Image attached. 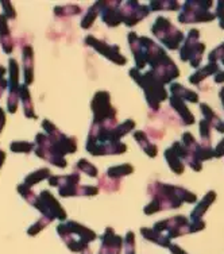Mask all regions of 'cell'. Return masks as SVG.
Returning <instances> with one entry per match:
<instances>
[{"instance_id":"6da1fadb","label":"cell","mask_w":224,"mask_h":254,"mask_svg":"<svg viewBox=\"0 0 224 254\" xmlns=\"http://www.w3.org/2000/svg\"><path fill=\"white\" fill-rule=\"evenodd\" d=\"M149 193L153 196V200L145 207V214L151 215L162 210L178 208L182 203H195L197 196L190 190L182 187L162 184V183H153L149 186Z\"/></svg>"},{"instance_id":"7a4b0ae2","label":"cell","mask_w":224,"mask_h":254,"mask_svg":"<svg viewBox=\"0 0 224 254\" xmlns=\"http://www.w3.org/2000/svg\"><path fill=\"white\" fill-rule=\"evenodd\" d=\"M141 42L146 50V64H150L151 72L161 80L162 84L171 83L180 76L178 68L161 46L147 37H141Z\"/></svg>"},{"instance_id":"3957f363","label":"cell","mask_w":224,"mask_h":254,"mask_svg":"<svg viewBox=\"0 0 224 254\" xmlns=\"http://www.w3.org/2000/svg\"><path fill=\"white\" fill-rule=\"evenodd\" d=\"M57 233L70 252L80 254L88 249V244H91L92 241L98 238V235L93 230L88 229L74 220L59 223L57 226Z\"/></svg>"},{"instance_id":"277c9868","label":"cell","mask_w":224,"mask_h":254,"mask_svg":"<svg viewBox=\"0 0 224 254\" xmlns=\"http://www.w3.org/2000/svg\"><path fill=\"white\" fill-rule=\"evenodd\" d=\"M130 76L145 91V98H146L149 107L153 111H158L161 102L168 99V92H166L164 84L161 83V80L151 70L142 73L137 68L130 69Z\"/></svg>"},{"instance_id":"5b68a950","label":"cell","mask_w":224,"mask_h":254,"mask_svg":"<svg viewBox=\"0 0 224 254\" xmlns=\"http://www.w3.org/2000/svg\"><path fill=\"white\" fill-rule=\"evenodd\" d=\"M212 1L211 0H189L182 5L178 20L181 23H200L211 22L216 16L210 11Z\"/></svg>"},{"instance_id":"8992f818","label":"cell","mask_w":224,"mask_h":254,"mask_svg":"<svg viewBox=\"0 0 224 254\" xmlns=\"http://www.w3.org/2000/svg\"><path fill=\"white\" fill-rule=\"evenodd\" d=\"M151 33L156 35L157 38L164 44V46H166L169 50H177L180 48L181 42L185 39L182 31L175 29L174 26L171 25L170 20L166 19L164 16H160L154 22V25L151 27Z\"/></svg>"},{"instance_id":"52a82bcc","label":"cell","mask_w":224,"mask_h":254,"mask_svg":"<svg viewBox=\"0 0 224 254\" xmlns=\"http://www.w3.org/2000/svg\"><path fill=\"white\" fill-rule=\"evenodd\" d=\"M93 111L92 125H107L116 123V110L112 107L111 98L108 92H98L91 103Z\"/></svg>"},{"instance_id":"ba28073f","label":"cell","mask_w":224,"mask_h":254,"mask_svg":"<svg viewBox=\"0 0 224 254\" xmlns=\"http://www.w3.org/2000/svg\"><path fill=\"white\" fill-rule=\"evenodd\" d=\"M42 127L46 131V135L49 137L52 145L56 149V152L61 154V156H65V154H72L77 150V142L76 139L72 137H68L65 135L62 131H59L58 128L56 127V125L45 119L42 122Z\"/></svg>"},{"instance_id":"9c48e42d","label":"cell","mask_w":224,"mask_h":254,"mask_svg":"<svg viewBox=\"0 0 224 254\" xmlns=\"http://www.w3.org/2000/svg\"><path fill=\"white\" fill-rule=\"evenodd\" d=\"M200 33L197 29H192L185 38V44L180 50V59L184 63H189L193 68H197L204 54L205 45L199 42Z\"/></svg>"},{"instance_id":"30bf717a","label":"cell","mask_w":224,"mask_h":254,"mask_svg":"<svg viewBox=\"0 0 224 254\" xmlns=\"http://www.w3.org/2000/svg\"><path fill=\"white\" fill-rule=\"evenodd\" d=\"M35 154L41 160L48 161L52 165L57 166V168H66V165H68L65 157L56 152V149L52 145L49 137L44 132H38L35 135Z\"/></svg>"},{"instance_id":"8fae6325","label":"cell","mask_w":224,"mask_h":254,"mask_svg":"<svg viewBox=\"0 0 224 254\" xmlns=\"http://www.w3.org/2000/svg\"><path fill=\"white\" fill-rule=\"evenodd\" d=\"M35 208L42 214V216L49 218L50 220H65L66 219V212L59 204L58 200L52 195L50 190H42L38 195V201L34 205Z\"/></svg>"},{"instance_id":"7c38bea8","label":"cell","mask_w":224,"mask_h":254,"mask_svg":"<svg viewBox=\"0 0 224 254\" xmlns=\"http://www.w3.org/2000/svg\"><path fill=\"white\" fill-rule=\"evenodd\" d=\"M153 229L165 234L169 240H173L184 234H190V220L182 215L173 216L169 219L157 222Z\"/></svg>"},{"instance_id":"4fadbf2b","label":"cell","mask_w":224,"mask_h":254,"mask_svg":"<svg viewBox=\"0 0 224 254\" xmlns=\"http://www.w3.org/2000/svg\"><path fill=\"white\" fill-rule=\"evenodd\" d=\"M8 99H7V111L15 114L18 110L20 100V84H19V64L15 59L8 60Z\"/></svg>"},{"instance_id":"5bb4252c","label":"cell","mask_w":224,"mask_h":254,"mask_svg":"<svg viewBox=\"0 0 224 254\" xmlns=\"http://www.w3.org/2000/svg\"><path fill=\"white\" fill-rule=\"evenodd\" d=\"M119 12L122 16V22L128 27L135 26L138 22L145 19L150 14V8L147 5H142L137 1H126L119 5Z\"/></svg>"},{"instance_id":"9a60e30c","label":"cell","mask_w":224,"mask_h":254,"mask_svg":"<svg viewBox=\"0 0 224 254\" xmlns=\"http://www.w3.org/2000/svg\"><path fill=\"white\" fill-rule=\"evenodd\" d=\"M85 45L91 46L92 49H95L98 53L103 54L104 57H107L110 61L117 64V65H124L127 63V60L124 56L120 54V50H119V46L116 45H108L107 42L104 41H100V39H96L92 35H88L85 37Z\"/></svg>"},{"instance_id":"2e32d148","label":"cell","mask_w":224,"mask_h":254,"mask_svg":"<svg viewBox=\"0 0 224 254\" xmlns=\"http://www.w3.org/2000/svg\"><path fill=\"white\" fill-rule=\"evenodd\" d=\"M185 154L186 149L181 142H174L165 152V160L175 175H181L185 169Z\"/></svg>"},{"instance_id":"e0dca14e","label":"cell","mask_w":224,"mask_h":254,"mask_svg":"<svg viewBox=\"0 0 224 254\" xmlns=\"http://www.w3.org/2000/svg\"><path fill=\"white\" fill-rule=\"evenodd\" d=\"M123 248V238L115 234L111 227H107L102 237V248L99 254H120Z\"/></svg>"},{"instance_id":"ac0fdd59","label":"cell","mask_w":224,"mask_h":254,"mask_svg":"<svg viewBox=\"0 0 224 254\" xmlns=\"http://www.w3.org/2000/svg\"><path fill=\"white\" fill-rule=\"evenodd\" d=\"M117 1H100V15L103 22L108 27H116L122 22V16L119 12V5H115Z\"/></svg>"},{"instance_id":"d6986e66","label":"cell","mask_w":224,"mask_h":254,"mask_svg":"<svg viewBox=\"0 0 224 254\" xmlns=\"http://www.w3.org/2000/svg\"><path fill=\"white\" fill-rule=\"evenodd\" d=\"M23 57V76H25V85L30 87L34 81V50L30 45L23 46L22 50Z\"/></svg>"},{"instance_id":"ffe728a7","label":"cell","mask_w":224,"mask_h":254,"mask_svg":"<svg viewBox=\"0 0 224 254\" xmlns=\"http://www.w3.org/2000/svg\"><path fill=\"white\" fill-rule=\"evenodd\" d=\"M170 106L171 108L174 110L175 113L178 114V117L182 121V123L185 125V126H190V125H193L196 122L195 117H193V114L190 113L189 108L186 107L184 100L180 98H177V96H170Z\"/></svg>"},{"instance_id":"44dd1931","label":"cell","mask_w":224,"mask_h":254,"mask_svg":"<svg viewBox=\"0 0 224 254\" xmlns=\"http://www.w3.org/2000/svg\"><path fill=\"white\" fill-rule=\"evenodd\" d=\"M58 193L62 197H69V196H95L99 193V190L96 187L76 184V186L66 187V188H59Z\"/></svg>"},{"instance_id":"7402d4cb","label":"cell","mask_w":224,"mask_h":254,"mask_svg":"<svg viewBox=\"0 0 224 254\" xmlns=\"http://www.w3.org/2000/svg\"><path fill=\"white\" fill-rule=\"evenodd\" d=\"M0 44L5 54H11L14 50V41L11 37L10 27L7 23L4 15H0Z\"/></svg>"},{"instance_id":"603a6c76","label":"cell","mask_w":224,"mask_h":254,"mask_svg":"<svg viewBox=\"0 0 224 254\" xmlns=\"http://www.w3.org/2000/svg\"><path fill=\"white\" fill-rule=\"evenodd\" d=\"M200 110H201V113L204 115L205 121L210 123V126L214 127L216 131L224 134V121H222V119L214 113V110H212L208 104H205V103H201V104H200Z\"/></svg>"},{"instance_id":"cb8c5ba5","label":"cell","mask_w":224,"mask_h":254,"mask_svg":"<svg viewBox=\"0 0 224 254\" xmlns=\"http://www.w3.org/2000/svg\"><path fill=\"white\" fill-rule=\"evenodd\" d=\"M80 175L78 173H70V175H65V176H50L49 177V186L57 187V188H66V187L76 186L80 184Z\"/></svg>"},{"instance_id":"d4e9b609","label":"cell","mask_w":224,"mask_h":254,"mask_svg":"<svg viewBox=\"0 0 224 254\" xmlns=\"http://www.w3.org/2000/svg\"><path fill=\"white\" fill-rule=\"evenodd\" d=\"M220 72L219 65L216 63H210L207 66H204L203 69H199L197 72L192 74L189 77V83L193 84V85H199L203 80L208 77V76H212V74H216Z\"/></svg>"},{"instance_id":"484cf974","label":"cell","mask_w":224,"mask_h":254,"mask_svg":"<svg viewBox=\"0 0 224 254\" xmlns=\"http://www.w3.org/2000/svg\"><path fill=\"white\" fill-rule=\"evenodd\" d=\"M215 199H216V192H214V190L208 192V193L204 196V199L200 201L199 204L196 205L195 210L192 211V214H190V220L203 219V216H204V214L207 212V210H208V207L214 203Z\"/></svg>"},{"instance_id":"4316f807","label":"cell","mask_w":224,"mask_h":254,"mask_svg":"<svg viewBox=\"0 0 224 254\" xmlns=\"http://www.w3.org/2000/svg\"><path fill=\"white\" fill-rule=\"evenodd\" d=\"M20 102L23 104V113L26 118L30 119H35L37 114L34 111V106H33V100H31V95H30L29 87L27 85H20Z\"/></svg>"},{"instance_id":"83f0119b","label":"cell","mask_w":224,"mask_h":254,"mask_svg":"<svg viewBox=\"0 0 224 254\" xmlns=\"http://www.w3.org/2000/svg\"><path fill=\"white\" fill-rule=\"evenodd\" d=\"M170 92L173 96L182 99V100H188L190 103H197L199 102V95L190 89L185 88L184 85H181L178 83H174L170 85Z\"/></svg>"},{"instance_id":"f1b7e54d","label":"cell","mask_w":224,"mask_h":254,"mask_svg":"<svg viewBox=\"0 0 224 254\" xmlns=\"http://www.w3.org/2000/svg\"><path fill=\"white\" fill-rule=\"evenodd\" d=\"M141 233L143 235V238H146L147 241H151L154 244L160 245L162 248H169L170 246V241L165 234H162L160 231H156L154 229H141Z\"/></svg>"},{"instance_id":"f546056e","label":"cell","mask_w":224,"mask_h":254,"mask_svg":"<svg viewBox=\"0 0 224 254\" xmlns=\"http://www.w3.org/2000/svg\"><path fill=\"white\" fill-rule=\"evenodd\" d=\"M134 138L135 141L139 143V146L142 147V150L146 153L149 157H156L157 153H158V149H157L156 145H153L150 142V139L147 138V135L145 134V131H135L134 132Z\"/></svg>"},{"instance_id":"4dcf8cb0","label":"cell","mask_w":224,"mask_h":254,"mask_svg":"<svg viewBox=\"0 0 224 254\" xmlns=\"http://www.w3.org/2000/svg\"><path fill=\"white\" fill-rule=\"evenodd\" d=\"M49 177H50L49 168H42V169H38V171L31 172L30 175H27L23 184H26V186L31 188V187H34L35 184H39L41 181L46 180V179L49 180Z\"/></svg>"},{"instance_id":"1f68e13d","label":"cell","mask_w":224,"mask_h":254,"mask_svg":"<svg viewBox=\"0 0 224 254\" xmlns=\"http://www.w3.org/2000/svg\"><path fill=\"white\" fill-rule=\"evenodd\" d=\"M134 172V168L130 164H123V165L117 166H111L107 171V176L111 180H119L120 177L127 176V175H131Z\"/></svg>"},{"instance_id":"d6a6232c","label":"cell","mask_w":224,"mask_h":254,"mask_svg":"<svg viewBox=\"0 0 224 254\" xmlns=\"http://www.w3.org/2000/svg\"><path fill=\"white\" fill-rule=\"evenodd\" d=\"M99 15H100V1L95 3V4L88 10V12L85 14L83 20H81V27H83V29H89V27L93 25V22H95V19L98 18Z\"/></svg>"},{"instance_id":"836d02e7","label":"cell","mask_w":224,"mask_h":254,"mask_svg":"<svg viewBox=\"0 0 224 254\" xmlns=\"http://www.w3.org/2000/svg\"><path fill=\"white\" fill-rule=\"evenodd\" d=\"M149 8L153 11H175L180 8V4L177 1H171V0H168V1H165V0L164 1H151Z\"/></svg>"},{"instance_id":"e575fe53","label":"cell","mask_w":224,"mask_h":254,"mask_svg":"<svg viewBox=\"0 0 224 254\" xmlns=\"http://www.w3.org/2000/svg\"><path fill=\"white\" fill-rule=\"evenodd\" d=\"M18 192H19L22 197L25 199L29 204H31L34 207L37 204V201H38V195L34 193V190H31L30 187H27L26 184H19L18 186Z\"/></svg>"},{"instance_id":"d590c367","label":"cell","mask_w":224,"mask_h":254,"mask_svg":"<svg viewBox=\"0 0 224 254\" xmlns=\"http://www.w3.org/2000/svg\"><path fill=\"white\" fill-rule=\"evenodd\" d=\"M35 145L31 142L26 141H16L12 142L10 146V150L14 153H23V154H29L34 150Z\"/></svg>"},{"instance_id":"8d00e7d4","label":"cell","mask_w":224,"mask_h":254,"mask_svg":"<svg viewBox=\"0 0 224 254\" xmlns=\"http://www.w3.org/2000/svg\"><path fill=\"white\" fill-rule=\"evenodd\" d=\"M200 137H201V145L211 146V126L205 119H201L199 125Z\"/></svg>"},{"instance_id":"74e56055","label":"cell","mask_w":224,"mask_h":254,"mask_svg":"<svg viewBox=\"0 0 224 254\" xmlns=\"http://www.w3.org/2000/svg\"><path fill=\"white\" fill-rule=\"evenodd\" d=\"M81 12V8L74 4L69 5H62V7H56L54 8V14L57 16H73V15H77Z\"/></svg>"},{"instance_id":"f35d334b","label":"cell","mask_w":224,"mask_h":254,"mask_svg":"<svg viewBox=\"0 0 224 254\" xmlns=\"http://www.w3.org/2000/svg\"><path fill=\"white\" fill-rule=\"evenodd\" d=\"M76 169L80 172H83L85 173L87 176L91 177H98V169L95 168V165H92L91 162L87 161V160H80L77 162V165H76Z\"/></svg>"},{"instance_id":"ab89813d","label":"cell","mask_w":224,"mask_h":254,"mask_svg":"<svg viewBox=\"0 0 224 254\" xmlns=\"http://www.w3.org/2000/svg\"><path fill=\"white\" fill-rule=\"evenodd\" d=\"M50 223H52V220L49 219V218H46V216H42L41 219L37 222V223H34V225L31 226L29 230H27V234L30 235V237H34V235L39 234L42 230L46 227V226H49Z\"/></svg>"},{"instance_id":"60d3db41","label":"cell","mask_w":224,"mask_h":254,"mask_svg":"<svg viewBox=\"0 0 224 254\" xmlns=\"http://www.w3.org/2000/svg\"><path fill=\"white\" fill-rule=\"evenodd\" d=\"M123 245H124V250L126 254H135V235L131 231H128L123 240Z\"/></svg>"},{"instance_id":"b9f144b4","label":"cell","mask_w":224,"mask_h":254,"mask_svg":"<svg viewBox=\"0 0 224 254\" xmlns=\"http://www.w3.org/2000/svg\"><path fill=\"white\" fill-rule=\"evenodd\" d=\"M210 63H216V61H220V63L224 65V42L220 46H218L214 52L210 53Z\"/></svg>"},{"instance_id":"7bdbcfd3","label":"cell","mask_w":224,"mask_h":254,"mask_svg":"<svg viewBox=\"0 0 224 254\" xmlns=\"http://www.w3.org/2000/svg\"><path fill=\"white\" fill-rule=\"evenodd\" d=\"M1 7H3V11H4L5 19L8 20L16 18V12H15V8L12 7V3H11V1H1Z\"/></svg>"},{"instance_id":"ee69618b","label":"cell","mask_w":224,"mask_h":254,"mask_svg":"<svg viewBox=\"0 0 224 254\" xmlns=\"http://www.w3.org/2000/svg\"><path fill=\"white\" fill-rule=\"evenodd\" d=\"M5 72H7V70H5L4 66L0 65V98H1V95L4 92V89L8 87V81L4 78Z\"/></svg>"},{"instance_id":"f6af8a7d","label":"cell","mask_w":224,"mask_h":254,"mask_svg":"<svg viewBox=\"0 0 224 254\" xmlns=\"http://www.w3.org/2000/svg\"><path fill=\"white\" fill-rule=\"evenodd\" d=\"M214 153L216 158H220V157L224 156V138L218 143V146L215 147Z\"/></svg>"},{"instance_id":"bcb514c9","label":"cell","mask_w":224,"mask_h":254,"mask_svg":"<svg viewBox=\"0 0 224 254\" xmlns=\"http://www.w3.org/2000/svg\"><path fill=\"white\" fill-rule=\"evenodd\" d=\"M169 249H170V252L173 254H188L186 252H184V250L181 249L178 245H173L171 244L170 246H169Z\"/></svg>"},{"instance_id":"7dc6e473","label":"cell","mask_w":224,"mask_h":254,"mask_svg":"<svg viewBox=\"0 0 224 254\" xmlns=\"http://www.w3.org/2000/svg\"><path fill=\"white\" fill-rule=\"evenodd\" d=\"M4 125H5V114H4V110L0 107V132L3 131V128H4Z\"/></svg>"},{"instance_id":"c3c4849f","label":"cell","mask_w":224,"mask_h":254,"mask_svg":"<svg viewBox=\"0 0 224 254\" xmlns=\"http://www.w3.org/2000/svg\"><path fill=\"white\" fill-rule=\"evenodd\" d=\"M215 83H224V70H222V72H219V73L215 74Z\"/></svg>"},{"instance_id":"681fc988","label":"cell","mask_w":224,"mask_h":254,"mask_svg":"<svg viewBox=\"0 0 224 254\" xmlns=\"http://www.w3.org/2000/svg\"><path fill=\"white\" fill-rule=\"evenodd\" d=\"M5 161V153L3 150H0V168L3 165V162Z\"/></svg>"},{"instance_id":"f907efd6","label":"cell","mask_w":224,"mask_h":254,"mask_svg":"<svg viewBox=\"0 0 224 254\" xmlns=\"http://www.w3.org/2000/svg\"><path fill=\"white\" fill-rule=\"evenodd\" d=\"M219 98L220 100H222V104H223V108H224V88H222V91H220Z\"/></svg>"},{"instance_id":"816d5d0a","label":"cell","mask_w":224,"mask_h":254,"mask_svg":"<svg viewBox=\"0 0 224 254\" xmlns=\"http://www.w3.org/2000/svg\"><path fill=\"white\" fill-rule=\"evenodd\" d=\"M219 26L222 27V29H224V18H223V19L219 20Z\"/></svg>"},{"instance_id":"f5cc1de1","label":"cell","mask_w":224,"mask_h":254,"mask_svg":"<svg viewBox=\"0 0 224 254\" xmlns=\"http://www.w3.org/2000/svg\"><path fill=\"white\" fill-rule=\"evenodd\" d=\"M81 254H92V253H91V252H89V248H88V249L84 250V252H83V253H81Z\"/></svg>"}]
</instances>
